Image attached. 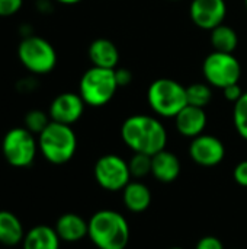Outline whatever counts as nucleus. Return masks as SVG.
Here are the masks:
<instances>
[{
    "mask_svg": "<svg viewBox=\"0 0 247 249\" xmlns=\"http://www.w3.org/2000/svg\"><path fill=\"white\" fill-rule=\"evenodd\" d=\"M84 107L86 104L80 96V93L64 92L52 99L48 114L51 121L66 125H73L82 118L84 112Z\"/></svg>",
    "mask_w": 247,
    "mask_h": 249,
    "instance_id": "f8f14e48",
    "label": "nucleus"
},
{
    "mask_svg": "<svg viewBox=\"0 0 247 249\" xmlns=\"http://www.w3.org/2000/svg\"><path fill=\"white\" fill-rule=\"evenodd\" d=\"M119 86L115 79V69L92 66L83 73L80 79L79 93L86 105L99 108L111 102Z\"/></svg>",
    "mask_w": 247,
    "mask_h": 249,
    "instance_id": "39448f33",
    "label": "nucleus"
},
{
    "mask_svg": "<svg viewBox=\"0 0 247 249\" xmlns=\"http://www.w3.org/2000/svg\"><path fill=\"white\" fill-rule=\"evenodd\" d=\"M89 239L98 249H125L130 244L128 220L115 210H99L89 219Z\"/></svg>",
    "mask_w": 247,
    "mask_h": 249,
    "instance_id": "f03ea898",
    "label": "nucleus"
},
{
    "mask_svg": "<svg viewBox=\"0 0 247 249\" xmlns=\"http://www.w3.org/2000/svg\"><path fill=\"white\" fill-rule=\"evenodd\" d=\"M175 125L181 136L195 139L199 134H202L207 127V114L204 108L186 105L175 117Z\"/></svg>",
    "mask_w": 247,
    "mask_h": 249,
    "instance_id": "ddd939ff",
    "label": "nucleus"
},
{
    "mask_svg": "<svg viewBox=\"0 0 247 249\" xmlns=\"http://www.w3.org/2000/svg\"><path fill=\"white\" fill-rule=\"evenodd\" d=\"M188 105L205 108L213 99V90L208 83H192L186 88Z\"/></svg>",
    "mask_w": 247,
    "mask_h": 249,
    "instance_id": "412c9836",
    "label": "nucleus"
},
{
    "mask_svg": "<svg viewBox=\"0 0 247 249\" xmlns=\"http://www.w3.org/2000/svg\"><path fill=\"white\" fill-rule=\"evenodd\" d=\"M245 6H246V9H247V0H245Z\"/></svg>",
    "mask_w": 247,
    "mask_h": 249,
    "instance_id": "2f4dec72",
    "label": "nucleus"
},
{
    "mask_svg": "<svg viewBox=\"0 0 247 249\" xmlns=\"http://www.w3.org/2000/svg\"><path fill=\"white\" fill-rule=\"evenodd\" d=\"M61 239L54 228L39 225L25 233L22 247L23 249H60Z\"/></svg>",
    "mask_w": 247,
    "mask_h": 249,
    "instance_id": "a211bd4d",
    "label": "nucleus"
},
{
    "mask_svg": "<svg viewBox=\"0 0 247 249\" xmlns=\"http://www.w3.org/2000/svg\"><path fill=\"white\" fill-rule=\"evenodd\" d=\"M54 229L61 241L74 244L87 236L89 222H86L82 216L76 213H66L58 217Z\"/></svg>",
    "mask_w": 247,
    "mask_h": 249,
    "instance_id": "2eb2a0df",
    "label": "nucleus"
},
{
    "mask_svg": "<svg viewBox=\"0 0 247 249\" xmlns=\"http://www.w3.org/2000/svg\"><path fill=\"white\" fill-rule=\"evenodd\" d=\"M25 238L22 222L17 216L7 210L0 212V244L6 247H15L22 244Z\"/></svg>",
    "mask_w": 247,
    "mask_h": 249,
    "instance_id": "6ab92c4d",
    "label": "nucleus"
},
{
    "mask_svg": "<svg viewBox=\"0 0 247 249\" xmlns=\"http://www.w3.org/2000/svg\"><path fill=\"white\" fill-rule=\"evenodd\" d=\"M51 123L49 114H45L39 109H32L25 115V128H28L32 134H41L47 125Z\"/></svg>",
    "mask_w": 247,
    "mask_h": 249,
    "instance_id": "5701e85b",
    "label": "nucleus"
},
{
    "mask_svg": "<svg viewBox=\"0 0 247 249\" xmlns=\"http://www.w3.org/2000/svg\"><path fill=\"white\" fill-rule=\"evenodd\" d=\"M181 160L179 158L169 152L162 150L151 156V175L162 184H172L181 175Z\"/></svg>",
    "mask_w": 247,
    "mask_h": 249,
    "instance_id": "4468645a",
    "label": "nucleus"
},
{
    "mask_svg": "<svg viewBox=\"0 0 247 249\" xmlns=\"http://www.w3.org/2000/svg\"><path fill=\"white\" fill-rule=\"evenodd\" d=\"M23 0H0V18L16 15L22 9Z\"/></svg>",
    "mask_w": 247,
    "mask_h": 249,
    "instance_id": "393cba45",
    "label": "nucleus"
},
{
    "mask_svg": "<svg viewBox=\"0 0 247 249\" xmlns=\"http://www.w3.org/2000/svg\"><path fill=\"white\" fill-rule=\"evenodd\" d=\"M38 149V140L25 127H15L9 130L1 142L3 158L15 168L31 166L35 160Z\"/></svg>",
    "mask_w": 247,
    "mask_h": 249,
    "instance_id": "0eeeda50",
    "label": "nucleus"
},
{
    "mask_svg": "<svg viewBox=\"0 0 247 249\" xmlns=\"http://www.w3.org/2000/svg\"><path fill=\"white\" fill-rule=\"evenodd\" d=\"M89 60L95 67L116 69L119 63V51L116 45L106 38H98L89 45Z\"/></svg>",
    "mask_w": 247,
    "mask_h": 249,
    "instance_id": "dca6fc26",
    "label": "nucleus"
},
{
    "mask_svg": "<svg viewBox=\"0 0 247 249\" xmlns=\"http://www.w3.org/2000/svg\"><path fill=\"white\" fill-rule=\"evenodd\" d=\"M93 175L100 188L116 193L122 191L131 182V172L128 162L118 155L100 156L93 168Z\"/></svg>",
    "mask_w": 247,
    "mask_h": 249,
    "instance_id": "1a4fd4ad",
    "label": "nucleus"
},
{
    "mask_svg": "<svg viewBox=\"0 0 247 249\" xmlns=\"http://www.w3.org/2000/svg\"><path fill=\"white\" fill-rule=\"evenodd\" d=\"M115 79L119 88H125L132 82V73L125 67H116L115 69Z\"/></svg>",
    "mask_w": 247,
    "mask_h": 249,
    "instance_id": "cd10ccee",
    "label": "nucleus"
},
{
    "mask_svg": "<svg viewBox=\"0 0 247 249\" xmlns=\"http://www.w3.org/2000/svg\"><path fill=\"white\" fill-rule=\"evenodd\" d=\"M202 73L210 86L224 89L230 85L239 83L242 66L233 54L213 51L202 63Z\"/></svg>",
    "mask_w": 247,
    "mask_h": 249,
    "instance_id": "6e6552de",
    "label": "nucleus"
},
{
    "mask_svg": "<svg viewBox=\"0 0 247 249\" xmlns=\"http://www.w3.org/2000/svg\"><path fill=\"white\" fill-rule=\"evenodd\" d=\"M147 102L156 115L175 118L188 105L186 88L173 79H157L148 86Z\"/></svg>",
    "mask_w": 247,
    "mask_h": 249,
    "instance_id": "20e7f679",
    "label": "nucleus"
},
{
    "mask_svg": "<svg viewBox=\"0 0 247 249\" xmlns=\"http://www.w3.org/2000/svg\"><path fill=\"white\" fill-rule=\"evenodd\" d=\"M17 57L22 66L33 74H47L57 64L55 48L38 35H28L19 42Z\"/></svg>",
    "mask_w": 247,
    "mask_h": 249,
    "instance_id": "423d86ee",
    "label": "nucleus"
},
{
    "mask_svg": "<svg viewBox=\"0 0 247 249\" xmlns=\"http://www.w3.org/2000/svg\"><path fill=\"white\" fill-rule=\"evenodd\" d=\"M192 22L205 31H213L224 23L227 15L226 0H192L189 7Z\"/></svg>",
    "mask_w": 247,
    "mask_h": 249,
    "instance_id": "9b49d317",
    "label": "nucleus"
},
{
    "mask_svg": "<svg viewBox=\"0 0 247 249\" xmlns=\"http://www.w3.org/2000/svg\"><path fill=\"white\" fill-rule=\"evenodd\" d=\"M233 123L242 139L247 142V92L234 104L233 108Z\"/></svg>",
    "mask_w": 247,
    "mask_h": 249,
    "instance_id": "4be33fe9",
    "label": "nucleus"
},
{
    "mask_svg": "<svg viewBox=\"0 0 247 249\" xmlns=\"http://www.w3.org/2000/svg\"><path fill=\"white\" fill-rule=\"evenodd\" d=\"M38 147L49 163L64 165L71 160L76 153L77 137L71 125L51 121L38 136Z\"/></svg>",
    "mask_w": 247,
    "mask_h": 249,
    "instance_id": "7ed1b4c3",
    "label": "nucleus"
},
{
    "mask_svg": "<svg viewBox=\"0 0 247 249\" xmlns=\"http://www.w3.org/2000/svg\"><path fill=\"white\" fill-rule=\"evenodd\" d=\"M131 177L134 178H144L151 174V156L144 153H134L128 162Z\"/></svg>",
    "mask_w": 247,
    "mask_h": 249,
    "instance_id": "b1692460",
    "label": "nucleus"
},
{
    "mask_svg": "<svg viewBox=\"0 0 247 249\" xmlns=\"http://www.w3.org/2000/svg\"><path fill=\"white\" fill-rule=\"evenodd\" d=\"M122 203L131 213H143L151 204V191L146 184L131 181L122 190Z\"/></svg>",
    "mask_w": 247,
    "mask_h": 249,
    "instance_id": "f3484780",
    "label": "nucleus"
},
{
    "mask_svg": "<svg viewBox=\"0 0 247 249\" xmlns=\"http://www.w3.org/2000/svg\"><path fill=\"white\" fill-rule=\"evenodd\" d=\"M233 178L240 187L247 188V160H242L236 165L233 171Z\"/></svg>",
    "mask_w": 247,
    "mask_h": 249,
    "instance_id": "bb28decb",
    "label": "nucleus"
},
{
    "mask_svg": "<svg viewBox=\"0 0 247 249\" xmlns=\"http://www.w3.org/2000/svg\"><path fill=\"white\" fill-rule=\"evenodd\" d=\"M195 249H226L224 244L221 242V239H218L217 236H204L197 242Z\"/></svg>",
    "mask_w": 247,
    "mask_h": 249,
    "instance_id": "a878e982",
    "label": "nucleus"
},
{
    "mask_svg": "<svg viewBox=\"0 0 247 249\" xmlns=\"http://www.w3.org/2000/svg\"><path fill=\"white\" fill-rule=\"evenodd\" d=\"M223 90H224V96H226V99H227V101H230V102H233V104H236V102L243 96V93H245V92L242 90V88H240V85H239V83L230 85V86L224 88Z\"/></svg>",
    "mask_w": 247,
    "mask_h": 249,
    "instance_id": "c85d7f7f",
    "label": "nucleus"
},
{
    "mask_svg": "<svg viewBox=\"0 0 247 249\" xmlns=\"http://www.w3.org/2000/svg\"><path fill=\"white\" fill-rule=\"evenodd\" d=\"M122 142L134 153L153 156L166 149L167 130L163 123L151 115L138 114L128 117L121 127Z\"/></svg>",
    "mask_w": 247,
    "mask_h": 249,
    "instance_id": "f257e3e1",
    "label": "nucleus"
},
{
    "mask_svg": "<svg viewBox=\"0 0 247 249\" xmlns=\"http://www.w3.org/2000/svg\"><path fill=\"white\" fill-rule=\"evenodd\" d=\"M55 1H58V3H61V4L71 6V4H77V3H80V1H83V0H55Z\"/></svg>",
    "mask_w": 247,
    "mask_h": 249,
    "instance_id": "c756f323",
    "label": "nucleus"
},
{
    "mask_svg": "<svg viewBox=\"0 0 247 249\" xmlns=\"http://www.w3.org/2000/svg\"><path fill=\"white\" fill-rule=\"evenodd\" d=\"M210 39H211V45L214 47V51H220V53L233 54L239 45L237 32L231 26L224 25V23L218 25L217 28L211 31Z\"/></svg>",
    "mask_w": 247,
    "mask_h": 249,
    "instance_id": "aec40b11",
    "label": "nucleus"
},
{
    "mask_svg": "<svg viewBox=\"0 0 247 249\" xmlns=\"http://www.w3.org/2000/svg\"><path fill=\"white\" fill-rule=\"evenodd\" d=\"M170 249H183V248H179V247H173V248H170Z\"/></svg>",
    "mask_w": 247,
    "mask_h": 249,
    "instance_id": "7c9ffc66",
    "label": "nucleus"
},
{
    "mask_svg": "<svg viewBox=\"0 0 247 249\" xmlns=\"http://www.w3.org/2000/svg\"><path fill=\"white\" fill-rule=\"evenodd\" d=\"M189 156L197 165L213 168L224 160L226 146L218 137L202 133L198 137L192 139L189 144Z\"/></svg>",
    "mask_w": 247,
    "mask_h": 249,
    "instance_id": "9d476101",
    "label": "nucleus"
},
{
    "mask_svg": "<svg viewBox=\"0 0 247 249\" xmlns=\"http://www.w3.org/2000/svg\"><path fill=\"white\" fill-rule=\"evenodd\" d=\"M170 1H181V0H170Z\"/></svg>",
    "mask_w": 247,
    "mask_h": 249,
    "instance_id": "473e14b6",
    "label": "nucleus"
}]
</instances>
